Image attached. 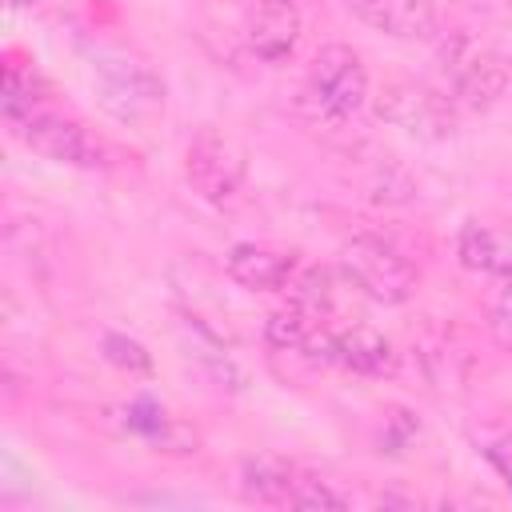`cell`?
Wrapping results in <instances>:
<instances>
[{"label": "cell", "instance_id": "5bb4252c", "mask_svg": "<svg viewBox=\"0 0 512 512\" xmlns=\"http://www.w3.org/2000/svg\"><path fill=\"white\" fill-rule=\"evenodd\" d=\"M296 464H288L284 456H244L240 460V472H236V484H240V496L252 500V504H276V508H288V496L296 488Z\"/></svg>", "mask_w": 512, "mask_h": 512}, {"label": "cell", "instance_id": "9c48e42d", "mask_svg": "<svg viewBox=\"0 0 512 512\" xmlns=\"http://www.w3.org/2000/svg\"><path fill=\"white\" fill-rule=\"evenodd\" d=\"M448 104H452L448 96L416 88V84H388L380 92V116L384 120H392L416 136H432V140L452 132V108Z\"/></svg>", "mask_w": 512, "mask_h": 512}, {"label": "cell", "instance_id": "603a6c76", "mask_svg": "<svg viewBox=\"0 0 512 512\" xmlns=\"http://www.w3.org/2000/svg\"><path fill=\"white\" fill-rule=\"evenodd\" d=\"M292 4H300V0H292Z\"/></svg>", "mask_w": 512, "mask_h": 512}, {"label": "cell", "instance_id": "52a82bcc", "mask_svg": "<svg viewBox=\"0 0 512 512\" xmlns=\"http://www.w3.org/2000/svg\"><path fill=\"white\" fill-rule=\"evenodd\" d=\"M116 420H120V428L128 436H140L144 444H152L164 456H192V452H200V428L180 420V416H172L152 396H136V400L120 404Z\"/></svg>", "mask_w": 512, "mask_h": 512}, {"label": "cell", "instance_id": "ba28073f", "mask_svg": "<svg viewBox=\"0 0 512 512\" xmlns=\"http://www.w3.org/2000/svg\"><path fill=\"white\" fill-rule=\"evenodd\" d=\"M348 16L392 40H432L440 28L436 0H344Z\"/></svg>", "mask_w": 512, "mask_h": 512}, {"label": "cell", "instance_id": "ac0fdd59", "mask_svg": "<svg viewBox=\"0 0 512 512\" xmlns=\"http://www.w3.org/2000/svg\"><path fill=\"white\" fill-rule=\"evenodd\" d=\"M100 352H104L108 364H116V368L128 372V376H148V372H152V352H148L140 340L124 336V332H104Z\"/></svg>", "mask_w": 512, "mask_h": 512}, {"label": "cell", "instance_id": "8992f818", "mask_svg": "<svg viewBox=\"0 0 512 512\" xmlns=\"http://www.w3.org/2000/svg\"><path fill=\"white\" fill-rule=\"evenodd\" d=\"M308 100L332 120L360 112L368 100V72L360 52L348 44H324L308 64Z\"/></svg>", "mask_w": 512, "mask_h": 512}, {"label": "cell", "instance_id": "8fae6325", "mask_svg": "<svg viewBox=\"0 0 512 512\" xmlns=\"http://www.w3.org/2000/svg\"><path fill=\"white\" fill-rule=\"evenodd\" d=\"M324 364H336L344 372H356V376H372V380H384L396 372L400 356L392 348L388 336H380L376 328H344V332H328V356Z\"/></svg>", "mask_w": 512, "mask_h": 512}, {"label": "cell", "instance_id": "ffe728a7", "mask_svg": "<svg viewBox=\"0 0 512 512\" xmlns=\"http://www.w3.org/2000/svg\"><path fill=\"white\" fill-rule=\"evenodd\" d=\"M488 328H492L496 344L512 348V280H500V292H496L492 312H488Z\"/></svg>", "mask_w": 512, "mask_h": 512}, {"label": "cell", "instance_id": "7402d4cb", "mask_svg": "<svg viewBox=\"0 0 512 512\" xmlns=\"http://www.w3.org/2000/svg\"><path fill=\"white\" fill-rule=\"evenodd\" d=\"M8 4H12V8H32L36 0H8Z\"/></svg>", "mask_w": 512, "mask_h": 512}, {"label": "cell", "instance_id": "9a60e30c", "mask_svg": "<svg viewBox=\"0 0 512 512\" xmlns=\"http://www.w3.org/2000/svg\"><path fill=\"white\" fill-rule=\"evenodd\" d=\"M48 88H44V80L36 76V68L32 64H20L16 56H8V64H4V88H0V112H4V124H16V120H24L28 112H36V108H44V96Z\"/></svg>", "mask_w": 512, "mask_h": 512}, {"label": "cell", "instance_id": "277c9868", "mask_svg": "<svg viewBox=\"0 0 512 512\" xmlns=\"http://www.w3.org/2000/svg\"><path fill=\"white\" fill-rule=\"evenodd\" d=\"M8 128H12L16 140H24L44 160H56V164H68V168H84V172L108 168V144L100 136H92L80 120H72L64 112H52L48 104L28 112L24 120H16Z\"/></svg>", "mask_w": 512, "mask_h": 512}, {"label": "cell", "instance_id": "44dd1931", "mask_svg": "<svg viewBox=\"0 0 512 512\" xmlns=\"http://www.w3.org/2000/svg\"><path fill=\"white\" fill-rule=\"evenodd\" d=\"M412 432H416V420H412L408 412H392V416H388V432L380 436V444H384L388 452H400ZM384 448H380V452H384Z\"/></svg>", "mask_w": 512, "mask_h": 512}, {"label": "cell", "instance_id": "7a4b0ae2", "mask_svg": "<svg viewBox=\"0 0 512 512\" xmlns=\"http://www.w3.org/2000/svg\"><path fill=\"white\" fill-rule=\"evenodd\" d=\"M440 72L448 100L468 112H488L508 88V64L500 52L468 32H456L440 44Z\"/></svg>", "mask_w": 512, "mask_h": 512}, {"label": "cell", "instance_id": "6da1fadb", "mask_svg": "<svg viewBox=\"0 0 512 512\" xmlns=\"http://www.w3.org/2000/svg\"><path fill=\"white\" fill-rule=\"evenodd\" d=\"M92 92H96V104L128 128H148L152 120H160L168 100L160 72L128 52H96Z\"/></svg>", "mask_w": 512, "mask_h": 512}, {"label": "cell", "instance_id": "7c38bea8", "mask_svg": "<svg viewBox=\"0 0 512 512\" xmlns=\"http://www.w3.org/2000/svg\"><path fill=\"white\" fill-rule=\"evenodd\" d=\"M224 272L248 292H280L296 276V256L268 244H232L224 256Z\"/></svg>", "mask_w": 512, "mask_h": 512}, {"label": "cell", "instance_id": "d6986e66", "mask_svg": "<svg viewBox=\"0 0 512 512\" xmlns=\"http://www.w3.org/2000/svg\"><path fill=\"white\" fill-rule=\"evenodd\" d=\"M288 508H308V512H316V508H348V500L336 492V488H328L324 480H316V476H296V488H292V496H288Z\"/></svg>", "mask_w": 512, "mask_h": 512}, {"label": "cell", "instance_id": "3957f363", "mask_svg": "<svg viewBox=\"0 0 512 512\" xmlns=\"http://www.w3.org/2000/svg\"><path fill=\"white\" fill-rule=\"evenodd\" d=\"M340 272L376 304H404L420 284L416 264L380 236H352L340 248Z\"/></svg>", "mask_w": 512, "mask_h": 512}, {"label": "cell", "instance_id": "2e32d148", "mask_svg": "<svg viewBox=\"0 0 512 512\" xmlns=\"http://www.w3.org/2000/svg\"><path fill=\"white\" fill-rule=\"evenodd\" d=\"M320 328H324L320 320H312L304 308H296V304L288 300L284 308H276V312L268 316L264 340H268V348H276V352H308V344H312V336H316Z\"/></svg>", "mask_w": 512, "mask_h": 512}, {"label": "cell", "instance_id": "30bf717a", "mask_svg": "<svg viewBox=\"0 0 512 512\" xmlns=\"http://www.w3.org/2000/svg\"><path fill=\"white\" fill-rule=\"evenodd\" d=\"M244 40H248V52L268 60V64L288 60L296 40H300V4H292V0H252Z\"/></svg>", "mask_w": 512, "mask_h": 512}, {"label": "cell", "instance_id": "e0dca14e", "mask_svg": "<svg viewBox=\"0 0 512 512\" xmlns=\"http://www.w3.org/2000/svg\"><path fill=\"white\" fill-rule=\"evenodd\" d=\"M292 304L304 308L312 320H328L332 312V272L328 268H308L296 284H292Z\"/></svg>", "mask_w": 512, "mask_h": 512}, {"label": "cell", "instance_id": "4fadbf2b", "mask_svg": "<svg viewBox=\"0 0 512 512\" xmlns=\"http://www.w3.org/2000/svg\"><path fill=\"white\" fill-rule=\"evenodd\" d=\"M456 256H460L464 268H472L480 276L512 280V236L492 228V224L468 220L456 236Z\"/></svg>", "mask_w": 512, "mask_h": 512}, {"label": "cell", "instance_id": "5b68a950", "mask_svg": "<svg viewBox=\"0 0 512 512\" xmlns=\"http://www.w3.org/2000/svg\"><path fill=\"white\" fill-rule=\"evenodd\" d=\"M244 176H248V152L240 148V140H232L220 128H204L192 136L184 152V180L200 200L208 204L232 200Z\"/></svg>", "mask_w": 512, "mask_h": 512}]
</instances>
